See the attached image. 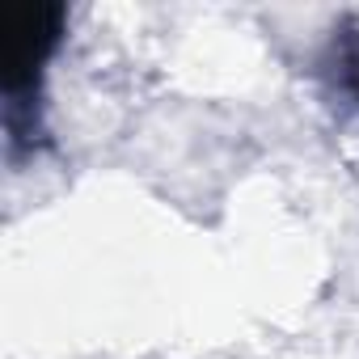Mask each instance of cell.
Returning <instances> with one entry per match:
<instances>
[{
	"label": "cell",
	"mask_w": 359,
	"mask_h": 359,
	"mask_svg": "<svg viewBox=\"0 0 359 359\" xmlns=\"http://www.w3.org/2000/svg\"><path fill=\"white\" fill-rule=\"evenodd\" d=\"M60 39V9L55 5H26L5 13V89L9 97L34 81V68L47 64Z\"/></svg>",
	"instance_id": "cell-1"
}]
</instances>
